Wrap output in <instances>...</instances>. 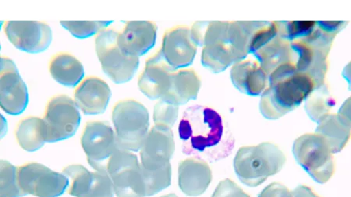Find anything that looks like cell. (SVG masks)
Wrapping results in <instances>:
<instances>
[{"instance_id":"6da1fadb","label":"cell","mask_w":351,"mask_h":197,"mask_svg":"<svg viewBox=\"0 0 351 197\" xmlns=\"http://www.w3.org/2000/svg\"><path fill=\"white\" fill-rule=\"evenodd\" d=\"M178 132L183 153L206 162L224 159L234 148V137L223 117L210 106H190L181 118Z\"/></svg>"},{"instance_id":"7a4b0ae2","label":"cell","mask_w":351,"mask_h":197,"mask_svg":"<svg viewBox=\"0 0 351 197\" xmlns=\"http://www.w3.org/2000/svg\"><path fill=\"white\" fill-rule=\"evenodd\" d=\"M269 84L260 101V111L269 120L295 110L315 88L313 78L291 63L277 67L269 76Z\"/></svg>"},{"instance_id":"3957f363","label":"cell","mask_w":351,"mask_h":197,"mask_svg":"<svg viewBox=\"0 0 351 197\" xmlns=\"http://www.w3.org/2000/svg\"><path fill=\"white\" fill-rule=\"evenodd\" d=\"M175 142L171 128L155 126L151 128L140 150L147 196H154L171 185V160Z\"/></svg>"},{"instance_id":"277c9868","label":"cell","mask_w":351,"mask_h":197,"mask_svg":"<svg viewBox=\"0 0 351 197\" xmlns=\"http://www.w3.org/2000/svg\"><path fill=\"white\" fill-rule=\"evenodd\" d=\"M338 32L322 21H316L309 36L291 43V64L299 71L306 73L315 83V88L326 83L329 70V54Z\"/></svg>"},{"instance_id":"5b68a950","label":"cell","mask_w":351,"mask_h":197,"mask_svg":"<svg viewBox=\"0 0 351 197\" xmlns=\"http://www.w3.org/2000/svg\"><path fill=\"white\" fill-rule=\"evenodd\" d=\"M286 161L287 157L278 146L263 143L242 146L234 157V167L243 184L257 187L269 176L280 172Z\"/></svg>"},{"instance_id":"8992f818","label":"cell","mask_w":351,"mask_h":197,"mask_svg":"<svg viewBox=\"0 0 351 197\" xmlns=\"http://www.w3.org/2000/svg\"><path fill=\"white\" fill-rule=\"evenodd\" d=\"M112 121L120 148L139 151L149 132V114L145 106L132 99L119 101L112 110Z\"/></svg>"},{"instance_id":"52a82bcc","label":"cell","mask_w":351,"mask_h":197,"mask_svg":"<svg viewBox=\"0 0 351 197\" xmlns=\"http://www.w3.org/2000/svg\"><path fill=\"white\" fill-rule=\"evenodd\" d=\"M293 153L315 182L325 184L336 171L335 159L325 139L318 134L308 133L294 141Z\"/></svg>"},{"instance_id":"ba28073f","label":"cell","mask_w":351,"mask_h":197,"mask_svg":"<svg viewBox=\"0 0 351 197\" xmlns=\"http://www.w3.org/2000/svg\"><path fill=\"white\" fill-rule=\"evenodd\" d=\"M119 32L106 28L95 37V49L105 74L116 84L132 80L139 66V58L128 56L118 45Z\"/></svg>"},{"instance_id":"9c48e42d","label":"cell","mask_w":351,"mask_h":197,"mask_svg":"<svg viewBox=\"0 0 351 197\" xmlns=\"http://www.w3.org/2000/svg\"><path fill=\"white\" fill-rule=\"evenodd\" d=\"M75 101L66 95H56L45 106L43 118L45 126V142L56 143L75 135L81 122Z\"/></svg>"},{"instance_id":"30bf717a","label":"cell","mask_w":351,"mask_h":197,"mask_svg":"<svg viewBox=\"0 0 351 197\" xmlns=\"http://www.w3.org/2000/svg\"><path fill=\"white\" fill-rule=\"evenodd\" d=\"M117 197H146L145 185L138 157L119 150L106 167Z\"/></svg>"},{"instance_id":"8fae6325","label":"cell","mask_w":351,"mask_h":197,"mask_svg":"<svg viewBox=\"0 0 351 197\" xmlns=\"http://www.w3.org/2000/svg\"><path fill=\"white\" fill-rule=\"evenodd\" d=\"M81 143L88 164L97 172H106L111 157L121 149L112 127L108 123L100 121L86 124Z\"/></svg>"},{"instance_id":"7c38bea8","label":"cell","mask_w":351,"mask_h":197,"mask_svg":"<svg viewBox=\"0 0 351 197\" xmlns=\"http://www.w3.org/2000/svg\"><path fill=\"white\" fill-rule=\"evenodd\" d=\"M18 181L23 193L36 197H59L69 185V179L63 173L36 162L18 167Z\"/></svg>"},{"instance_id":"4fadbf2b","label":"cell","mask_w":351,"mask_h":197,"mask_svg":"<svg viewBox=\"0 0 351 197\" xmlns=\"http://www.w3.org/2000/svg\"><path fill=\"white\" fill-rule=\"evenodd\" d=\"M3 30L10 42L26 53H42L52 43V30L43 21H8Z\"/></svg>"},{"instance_id":"5bb4252c","label":"cell","mask_w":351,"mask_h":197,"mask_svg":"<svg viewBox=\"0 0 351 197\" xmlns=\"http://www.w3.org/2000/svg\"><path fill=\"white\" fill-rule=\"evenodd\" d=\"M26 84L14 62L3 56L0 60V105L10 115H19L28 104Z\"/></svg>"},{"instance_id":"9a60e30c","label":"cell","mask_w":351,"mask_h":197,"mask_svg":"<svg viewBox=\"0 0 351 197\" xmlns=\"http://www.w3.org/2000/svg\"><path fill=\"white\" fill-rule=\"evenodd\" d=\"M63 174L69 179L68 194L75 197H113L114 188L108 174L89 172L80 165L65 167Z\"/></svg>"},{"instance_id":"2e32d148","label":"cell","mask_w":351,"mask_h":197,"mask_svg":"<svg viewBox=\"0 0 351 197\" xmlns=\"http://www.w3.org/2000/svg\"><path fill=\"white\" fill-rule=\"evenodd\" d=\"M197 49L189 26H176L164 33L160 50L167 63L176 70L193 63Z\"/></svg>"},{"instance_id":"e0dca14e","label":"cell","mask_w":351,"mask_h":197,"mask_svg":"<svg viewBox=\"0 0 351 197\" xmlns=\"http://www.w3.org/2000/svg\"><path fill=\"white\" fill-rule=\"evenodd\" d=\"M176 69L169 65L160 49L147 59L145 69L138 78V87L147 97L160 100L171 86Z\"/></svg>"},{"instance_id":"ac0fdd59","label":"cell","mask_w":351,"mask_h":197,"mask_svg":"<svg viewBox=\"0 0 351 197\" xmlns=\"http://www.w3.org/2000/svg\"><path fill=\"white\" fill-rule=\"evenodd\" d=\"M157 26L154 21H128L123 30L119 32V47L124 54L139 58L155 46Z\"/></svg>"},{"instance_id":"d6986e66","label":"cell","mask_w":351,"mask_h":197,"mask_svg":"<svg viewBox=\"0 0 351 197\" xmlns=\"http://www.w3.org/2000/svg\"><path fill=\"white\" fill-rule=\"evenodd\" d=\"M111 95L108 84L95 76L84 78L75 90L77 108L86 115L103 114L109 104Z\"/></svg>"},{"instance_id":"ffe728a7","label":"cell","mask_w":351,"mask_h":197,"mask_svg":"<svg viewBox=\"0 0 351 197\" xmlns=\"http://www.w3.org/2000/svg\"><path fill=\"white\" fill-rule=\"evenodd\" d=\"M213 180V172L208 163L196 157L179 163L178 185L189 196H198L206 192Z\"/></svg>"},{"instance_id":"44dd1931","label":"cell","mask_w":351,"mask_h":197,"mask_svg":"<svg viewBox=\"0 0 351 197\" xmlns=\"http://www.w3.org/2000/svg\"><path fill=\"white\" fill-rule=\"evenodd\" d=\"M230 76L237 89L253 97L263 93L269 84V76L258 62L251 60L237 62L232 67Z\"/></svg>"},{"instance_id":"7402d4cb","label":"cell","mask_w":351,"mask_h":197,"mask_svg":"<svg viewBox=\"0 0 351 197\" xmlns=\"http://www.w3.org/2000/svg\"><path fill=\"white\" fill-rule=\"evenodd\" d=\"M201 78L193 69L176 70L171 86L161 99L180 106L195 100L201 88Z\"/></svg>"},{"instance_id":"603a6c76","label":"cell","mask_w":351,"mask_h":197,"mask_svg":"<svg viewBox=\"0 0 351 197\" xmlns=\"http://www.w3.org/2000/svg\"><path fill=\"white\" fill-rule=\"evenodd\" d=\"M49 70L54 80L66 87H75L84 76V67L76 56L61 52L50 59Z\"/></svg>"},{"instance_id":"cb8c5ba5","label":"cell","mask_w":351,"mask_h":197,"mask_svg":"<svg viewBox=\"0 0 351 197\" xmlns=\"http://www.w3.org/2000/svg\"><path fill=\"white\" fill-rule=\"evenodd\" d=\"M315 133L325 139L333 154L339 153L350 138V119L339 114H330L320 121Z\"/></svg>"},{"instance_id":"d4e9b609","label":"cell","mask_w":351,"mask_h":197,"mask_svg":"<svg viewBox=\"0 0 351 197\" xmlns=\"http://www.w3.org/2000/svg\"><path fill=\"white\" fill-rule=\"evenodd\" d=\"M258 59L260 66L269 76L277 67L292 62L291 43L279 36L271 39L265 46L253 54Z\"/></svg>"},{"instance_id":"484cf974","label":"cell","mask_w":351,"mask_h":197,"mask_svg":"<svg viewBox=\"0 0 351 197\" xmlns=\"http://www.w3.org/2000/svg\"><path fill=\"white\" fill-rule=\"evenodd\" d=\"M14 133L16 142L27 152H35L47 143L43 118L32 116L23 118L16 125Z\"/></svg>"},{"instance_id":"4316f807","label":"cell","mask_w":351,"mask_h":197,"mask_svg":"<svg viewBox=\"0 0 351 197\" xmlns=\"http://www.w3.org/2000/svg\"><path fill=\"white\" fill-rule=\"evenodd\" d=\"M336 105L329 86L326 83L315 88L305 100V111L313 121L319 124L322 120L331 114V110Z\"/></svg>"},{"instance_id":"83f0119b","label":"cell","mask_w":351,"mask_h":197,"mask_svg":"<svg viewBox=\"0 0 351 197\" xmlns=\"http://www.w3.org/2000/svg\"><path fill=\"white\" fill-rule=\"evenodd\" d=\"M278 36L287 42H293L310 35L315 30L316 21H276Z\"/></svg>"},{"instance_id":"f1b7e54d","label":"cell","mask_w":351,"mask_h":197,"mask_svg":"<svg viewBox=\"0 0 351 197\" xmlns=\"http://www.w3.org/2000/svg\"><path fill=\"white\" fill-rule=\"evenodd\" d=\"M110 21H61L60 24L65 30L78 38H86L98 34L112 24Z\"/></svg>"},{"instance_id":"f546056e","label":"cell","mask_w":351,"mask_h":197,"mask_svg":"<svg viewBox=\"0 0 351 197\" xmlns=\"http://www.w3.org/2000/svg\"><path fill=\"white\" fill-rule=\"evenodd\" d=\"M18 181V167L10 163L1 161V197H22Z\"/></svg>"},{"instance_id":"4dcf8cb0","label":"cell","mask_w":351,"mask_h":197,"mask_svg":"<svg viewBox=\"0 0 351 197\" xmlns=\"http://www.w3.org/2000/svg\"><path fill=\"white\" fill-rule=\"evenodd\" d=\"M179 114V106L169 101L160 99L155 105L154 120L155 126L172 128L177 121Z\"/></svg>"},{"instance_id":"1f68e13d","label":"cell","mask_w":351,"mask_h":197,"mask_svg":"<svg viewBox=\"0 0 351 197\" xmlns=\"http://www.w3.org/2000/svg\"><path fill=\"white\" fill-rule=\"evenodd\" d=\"M212 197H251L229 178L221 181Z\"/></svg>"},{"instance_id":"d6a6232c","label":"cell","mask_w":351,"mask_h":197,"mask_svg":"<svg viewBox=\"0 0 351 197\" xmlns=\"http://www.w3.org/2000/svg\"><path fill=\"white\" fill-rule=\"evenodd\" d=\"M258 197H292L291 191L284 184L273 183L266 187Z\"/></svg>"},{"instance_id":"836d02e7","label":"cell","mask_w":351,"mask_h":197,"mask_svg":"<svg viewBox=\"0 0 351 197\" xmlns=\"http://www.w3.org/2000/svg\"><path fill=\"white\" fill-rule=\"evenodd\" d=\"M292 197H322L308 185H299L298 187L291 191Z\"/></svg>"},{"instance_id":"e575fe53","label":"cell","mask_w":351,"mask_h":197,"mask_svg":"<svg viewBox=\"0 0 351 197\" xmlns=\"http://www.w3.org/2000/svg\"><path fill=\"white\" fill-rule=\"evenodd\" d=\"M161 197H178V196L174 194H171L164 195Z\"/></svg>"}]
</instances>
